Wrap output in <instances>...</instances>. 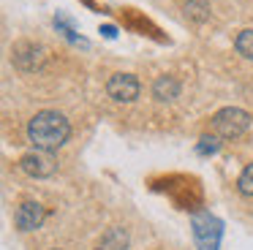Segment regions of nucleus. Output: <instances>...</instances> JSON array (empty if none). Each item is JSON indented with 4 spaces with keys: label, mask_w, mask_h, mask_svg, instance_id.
Segmentation results:
<instances>
[{
    "label": "nucleus",
    "mask_w": 253,
    "mask_h": 250,
    "mask_svg": "<svg viewBox=\"0 0 253 250\" xmlns=\"http://www.w3.org/2000/svg\"><path fill=\"white\" fill-rule=\"evenodd\" d=\"M19 168H22L25 174H30V177L41 179V177H52V174L57 171V161L52 158V152H28V155L19 158Z\"/></svg>",
    "instance_id": "20e7f679"
},
{
    "label": "nucleus",
    "mask_w": 253,
    "mask_h": 250,
    "mask_svg": "<svg viewBox=\"0 0 253 250\" xmlns=\"http://www.w3.org/2000/svg\"><path fill=\"white\" fill-rule=\"evenodd\" d=\"M237 54H242L245 60H253V30H240L234 38Z\"/></svg>",
    "instance_id": "9d476101"
},
{
    "label": "nucleus",
    "mask_w": 253,
    "mask_h": 250,
    "mask_svg": "<svg viewBox=\"0 0 253 250\" xmlns=\"http://www.w3.org/2000/svg\"><path fill=\"white\" fill-rule=\"evenodd\" d=\"M44 217H46V209L39 201H22L14 212V226L19 231H36V228H41Z\"/></svg>",
    "instance_id": "39448f33"
},
{
    "label": "nucleus",
    "mask_w": 253,
    "mask_h": 250,
    "mask_svg": "<svg viewBox=\"0 0 253 250\" xmlns=\"http://www.w3.org/2000/svg\"><path fill=\"white\" fill-rule=\"evenodd\" d=\"M71 136V123L60 112L44 109L28 123V141L41 152H55Z\"/></svg>",
    "instance_id": "f257e3e1"
},
{
    "label": "nucleus",
    "mask_w": 253,
    "mask_h": 250,
    "mask_svg": "<svg viewBox=\"0 0 253 250\" xmlns=\"http://www.w3.org/2000/svg\"><path fill=\"white\" fill-rule=\"evenodd\" d=\"M180 95V82L174 79V76H158V79L153 82V98L161 103H169L174 101V98Z\"/></svg>",
    "instance_id": "0eeeda50"
},
{
    "label": "nucleus",
    "mask_w": 253,
    "mask_h": 250,
    "mask_svg": "<svg viewBox=\"0 0 253 250\" xmlns=\"http://www.w3.org/2000/svg\"><path fill=\"white\" fill-rule=\"evenodd\" d=\"M128 248V231L126 228H109L101 234L98 239V250H126Z\"/></svg>",
    "instance_id": "6e6552de"
},
{
    "label": "nucleus",
    "mask_w": 253,
    "mask_h": 250,
    "mask_svg": "<svg viewBox=\"0 0 253 250\" xmlns=\"http://www.w3.org/2000/svg\"><path fill=\"white\" fill-rule=\"evenodd\" d=\"M182 11H185V16L191 22H207L210 19V5L204 0H188Z\"/></svg>",
    "instance_id": "1a4fd4ad"
},
{
    "label": "nucleus",
    "mask_w": 253,
    "mask_h": 250,
    "mask_svg": "<svg viewBox=\"0 0 253 250\" xmlns=\"http://www.w3.org/2000/svg\"><path fill=\"white\" fill-rule=\"evenodd\" d=\"M46 60V52H44V46H36V43H17L14 46V63L19 65V68H25V71H36V68H41V63Z\"/></svg>",
    "instance_id": "423d86ee"
},
{
    "label": "nucleus",
    "mask_w": 253,
    "mask_h": 250,
    "mask_svg": "<svg viewBox=\"0 0 253 250\" xmlns=\"http://www.w3.org/2000/svg\"><path fill=\"white\" fill-rule=\"evenodd\" d=\"M55 250H57V248H55Z\"/></svg>",
    "instance_id": "ddd939ff"
},
{
    "label": "nucleus",
    "mask_w": 253,
    "mask_h": 250,
    "mask_svg": "<svg viewBox=\"0 0 253 250\" xmlns=\"http://www.w3.org/2000/svg\"><path fill=\"white\" fill-rule=\"evenodd\" d=\"M220 150V141H218V136H202V141H199V152L202 155H215V152Z\"/></svg>",
    "instance_id": "f8f14e48"
},
{
    "label": "nucleus",
    "mask_w": 253,
    "mask_h": 250,
    "mask_svg": "<svg viewBox=\"0 0 253 250\" xmlns=\"http://www.w3.org/2000/svg\"><path fill=\"white\" fill-rule=\"evenodd\" d=\"M237 188L242 196H253V163L242 168V174L237 177Z\"/></svg>",
    "instance_id": "9b49d317"
},
{
    "label": "nucleus",
    "mask_w": 253,
    "mask_h": 250,
    "mask_svg": "<svg viewBox=\"0 0 253 250\" xmlns=\"http://www.w3.org/2000/svg\"><path fill=\"white\" fill-rule=\"evenodd\" d=\"M251 128V114L237 106H226L212 114V133L218 139H240Z\"/></svg>",
    "instance_id": "f03ea898"
},
{
    "label": "nucleus",
    "mask_w": 253,
    "mask_h": 250,
    "mask_svg": "<svg viewBox=\"0 0 253 250\" xmlns=\"http://www.w3.org/2000/svg\"><path fill=\"white\" fill-rule=\"evenodd\" d=\"M139 90H142V84H139V79L133 74H112L109 82H106V95L112 98L115 103H133L139 98Z\"/></svg>",
    "instance_id": "7ed1b4c3"
}]
</instances>
